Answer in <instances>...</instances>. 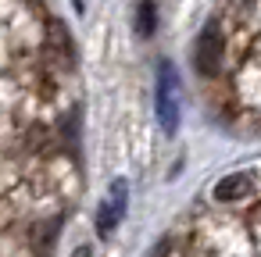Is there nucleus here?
<instances>
[{
    "label": "nucleus",
    "instance_id": "nucleus-1",
    "mask_svg": "<svg viewBox=\"0 0 261 257\" xmlns=\"http://www.w3.org/2000/svg\"><path fill=\"white\" fill-rule=\"evenodd\" d=\"M179 86H175V72H172V65L168 61H161V68H158V97H154V104H158V122H161V129L172 136L175 129H179V93H175Z\"/></svg>",
    "mask_w": 261,
    "mask_h": 257
},
{
    "label": "nucleus",
    "instance_id": "nucleus-2",
    "mask_svg": "<svg viewBox=\"0 0 261 257\" xmlns=\"http://www.w3.org/2000/svg\"><path fill=\"white\" fill-rule=\"evenodd\" d=\"M125 204H129V182L125 179H115L111 189H108V196H104V204H100V211H97V236L100 239H108L111 229L122 221Z\"/></svg>",
    "mask_w": 261,
    "mask_h": 257
},
{
    "label": "nucleus",
    "instance_id": "nucleus-3",
    "mask_svg": "<svg viewBox=\"0 0 261 257\" xmlns=\"http://www.w3.org/2000/svg\"><path fill=\"white\" fill-rule=\"evenodd\" d=\"M193 61L204 75H215L218 65H222V29L218 22H207L204 33L197 36V47H193Z\"/></svg>",
    "mask_w": 261,
    "mask_h": 257
},
{
    "label": "nucleus",
    "instance_id": "nucleus-4",
    "mask_svg": "<svg viewBox=\"0 0 261 257\" xmlns=\"http://www.w3.org/2000/svg\"><path fill=\"white\" fill-rule=\"evenodd\" d=\"M254 186H257V179H254L250 172L225 175V179L215 186V200H222V204H229V200H243V196H250V193H254Z\"/></svg>",
    "mask_w": 261,
    "mask_h": 257
},
{
    "label": "nucleus",
    "instance_id": "nucleus-5",
    "mask_svg": "<svg viewBox=\"0 0 261 257\" xmlns=\"http://www.w3.org/2000/svg\"><path fill=\"white\" fill-rule=\"evenodd\" d=\"M136 33L140 36H154V4L150 0H143L140 11H136Z\"/></svg>",
    "mask_w": 261,
    "mask_h": 257
},
{
    "label": "nucleus",
    "instance_id": "nucleus-6",
    "mask_svg": "<svg viewBox=\"0 0 261 257\" xmlns=\"http://www.w3.org/2000/svg\"><path fill=\"white\" fill-rule=\"evenodd\" d=\"M75 257H90V250H86V246H83V250H75Z\"/></svg>",
    "mask_w": 261,
    "mask_h": 257
}]
</instances>
